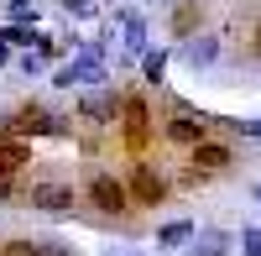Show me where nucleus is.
<instances>
[{"instance_id": "f257e3e1", "label": "nucleus", "mask_w": 261, "mask_h": 256, "mask_svg": "<svg viewBox=\"0 0 261 256\" xmlns=\"http://www.w3.org/2000/svg\"><path fill=\"white\" fill-rule=\"evenodd\" d=\"M21 199L32 209H42V215H63V209H73V183H63V178H27Z\"/></svg>"}, {"instance_id": "f03ea898", "label": "nucleus", "mask_w": 261, "mask_h": 256, "mask_svg": "<svg viewBox=\"0 0 261 256\" xmlns=\"http://www.w3.org/2000/svg\"><path fill=\"white\" fill-rule=\"evenodd\" d=\"M84 194H89V204L105 209V215H125V209H130V188H125L115 173H94Z\"/></svg>"}, {"instance_id": "7ed1b4c3", "label": "nucleus", "mask_w": 261, "mask_h": 256, "mask_svg": "<svg viewBox=\"0 0 261 256\" xmlns=\"http://www.w3.org/2000/svg\"><path fill=\"white\" fill-rule=\"evenodd\" d=\"M120 120H125V141H130V152H146V141H151V110H146L141 94L120 99Z\"/></svg>"}, {"instance_id": "20e7f679", "label": "nucleus", "mask_w": 261, "mask_h": 256, "mask_svg": "<svg viewBox=\"0 0 261 256\" xmlns=\"http://www.w3.org/2000/svg\"><path fill=\"white\" fill-rule=\"evenodd\" d=\"M94 79H105V68H99V47H84L79 58H68L63 68L53 73V84L58 89H73V84H94Z\"/></svg>"}, {"instance_id": "39448f33", "label": "nucleus", "mask_w": 261, "mask_h": 256, "mask_svg": "<svg viewBox=\"0 0 261 256\" xmlns=\"http://www.w3.org/2000/svg\"><path fill=\"white\" fill-rule=\"evenodd\" d=\"M115 115H120V99H115L110 89H89V94L79 99V120H84V125H94V131L115 125Z\"/></svg>"}, {"instance_id": "423d86ee", "label": "nucleus", "mask_w": 261, "mask_h": 256, "mask_svg": "<svg viewBox=\"0 0 261 256\" xmlns=\"http://www.w3.org/2000/svg\"><path fill=\"white\" fill-rule=\"evenodd\" d=\"M21 136H63V120L47 110V105H21V110L11 115Z\"/></svg>"}, {"instance_id": "0eeeda50", "label": "nucleus", "mask_w": 261, "mask_h": 256, "mask_svg": "<svg viewBox=\"0 0 261 256\" xmlns=\"http://www.w3.org/2000/svg\"><path fill=\"white\" fill-rule=\"evenodd\" d=\"M204 131H209V120L193 115L188 105H178V110H172V120H167V141H178V146H199Z\"/></svg>"}, {"instance_id": "6e6552de", "label": "nucleus", "mask_w": 261, "mask_h": 256, "mask_svg": "<svg viewBox=\"0 0 261 256\" xmlns=\"http://www.w3.org/2000/svg\"><path fill=\"white\" fill-rule=\"evenodd\" d=\"M125 188H130V204H162V199H167V183L151 173L146 162L130 167V183H125Z\"/></svg>"}, {"instance_id": "1a4fd4ad", "label": "nucleus", "mask_w": 261, "mask_h": 256, "mask_svg": "<svg viewBox=\"0 0 261 256\" xmlns=\"http://www.w3.org/2000/svg\"><path fill=\"white\" fill-rule=\"evenodd\" d=\"M188 162H193V173H199V178H209V173H225L235 157H230V146H220V141H199Z\"/></svg>"}, {"instance_id": "9d476101", "label": "nucleus", "mask_w": 261, "mask_h": 256, "mask_svg": "<svg viewBox=\"0 0 261 256\" xmlns=\"http://www.w3.org/2000/svg\"><path fill=\"white\" fill-rule=\"evenodd\" d=\"M214 58H220V37H209V32H199L193 42H183V63H188L193 73H199V68H209Z\"/></svg>"}, {"instance_id": "9b49d317", "label": "nucleus", "mask_w": 261, "mask_h": 256, "mask_svg": "<svg viewBox=\"0 0 261 256\" xmlns=\"http://www.w3.org/2000/svg\"><path fill=\"white\" fill-rule=\"evenodd\" d=\"M199 21H204V6H199V0H178V11H172V32L188 37Z\"/></svg>"}, {"instance_id": "f8f14e48", "label": "nucleus", "mask_w": 261, "mask_h": 256, "mask_svg": "<svg viewBox=\"0 0 261 256\" xmlns=\"http://www.w3.org/2000/svg\"><path fill=\"white\" fill-rule=\"evenodd\" d=\"M0 173H11V178L27 173V146L21 141H0Z\"/></svg>"}, {"instance_id": "ddd939ff", "label": "nucleus", "mask_w": 261, "mask_h": 256, "mask_svg": "<svg viewBox=\"0 0 261 256\" xmlns=\"http://www.w3.org/2000/svg\"><path fill=\"white\" fill-rule=\"evenodd\" d=\"M188 236H193V225H188V220H172V225L157 230V246H183Z\"/></svg>"}, {"instance_id": "4468645a", "label": "nucleus", "mask_w": 261, "mask_h": 256, "mask_svg": "<svg viewBox=\"0 0 261 256\" xmlns=\"http://www.w3.org/2000/svg\"><path fill=\"white\" fill-rule=\"evenodd\" d=\"M141 73H146V84H162V73H167V53L157 47V53H141Z\"/></svg>"}, {"instance_id": "2eb2a0df", "label": "nucleus", "mask_w": 261, "mask_h": 256, "mask_svg": "<svg viewBox=\"0 0 261 256\" xmlns=\"http://www.w3.org/2000/svg\"><path fill=\"white\" fill-rule=\"evenodd\" d=\"M0 42H11V47H32V42H37V32L16 21V27H0Z\"/></svg>"}, {"instance_id": "dca6fc26", "label": "nucleus", "mask_w": 261, "mask_h": 256, "mask_svg": "<svg viewBox=\"0 0 261 256\" xmlns=\"http://www.w3.org/2000/svg\"><path fill=\"white\" fill-rule=\"evenodd\" d=\"M0 256H42V241H6Z\"/></svg>"}, {"instance_id": "f3484780", "label": "nucleus", "mask_w": 261, "mask_h": 256, "mask_svg": "<svg viewBox=\"0 0 261 256\" xmlns=\"http://www.w3.org/2000/svg\"><path fill=\"white\" fill-rule=\"evenodd\" d=\"M21 188H27V178H11V173H0V204L21 199Z\"/></svg>"}, {"instance_id": "a211bd4d", "label": "nucleus", "mask_w": 261, "mask_h": 256, "mask_svg": "<svg viewBox=\"0 0 261 256\" xmlns=\"http://www.w3.org/2000/svg\"><path fill=\"white\" fill-rule=\"evenodd\" d=\"M125 42H130V47H136V53H141V42H146V27H141L136 16H125Z\"/></svg>"}, {"instance_id": "6ab92c4d", "label": "nucleus", "mask_w": 261, "mask_h": 256, "mask_svg": "<svg viewBox=\"0 0 261 256\" xmlns=\"http://www.w3.org/2000/svg\"><path fill=\"white\" fill-rule=\"evenodd\" d=\"M241 251L246 256H261V230H241Z\"/></svg>"}, {"instance_id": "aec40b11", "label": "nucleus", "mask_w": 261, "mask_h": 256, "mask_svg": "<svg viewBox=\"0 0 261 256\" xmlns=\"http://www.w3.org/2000/svg\"><path fill=\"white\" fill-rule=\"evenodd\" d=\"M32 16H37L32 0H11V21H32Z\"/></svg>"}, {"instance_id": "412c9836", "label": "nucleus", "mask_w": 261, "mask_h": 256, "mask_svg": "<svg viewBox=\"0 0 261 256\" xmlns=\"http://www.w3.org/2000/svg\"><path fill=\"white\" fill-rule=\"evenodd\" d=\"M63 11H68V16H89L94 0H63Z\"/></svg>"}, {"instance_id": "4be33fe9", "label": "nucleus", "mask_w": 261, "mask_h": 256, "mask_svg": "<svg viewBox=\"0 0 261 256\" xmlns=\"http://www.w3.org/2000/svg\"><path fill=\"white\" fill-rule=\"evenodd\" d=\"M220 251H225V236H204V251L199 256H220Z\"/></svg>"}, {"instance_id": "5701e85b", "label": "nucleus", "mask_w": 261, "mask_h": 256, "mask_svg": "<svg viewBox=\"0 0 261 256\" xmlns=\"http://www.w3.org/2000/svg\"><path fill=\"white\" fill-rule=\"evenodd\" d=\"M6 58H11V42H0V63H6Z\"/></svg>"}, {"instance_id": "b1692460", "label": "nucleus", "mask_w": 261, "mask_h": 256, "mask_svg": "<svg viewBox=\"0 0 261 256\" xmlns=\"http://www.w3.org/2000/svg\"><path fill=\"white\" fill-rule=\"evenodd\" d=\"M256 58H261V27H256Z\"/></svg>"}, {"instance_id": "393cba45", "label": "nucleus", "mask_w": 261, "mask_h": 256, "mask_svg": "<svg viewBox=\"0 0 261 256\" xmlns=\"http://www.w3.org/2000/svg\"><path fill=\"white\" fill-rule=\"evenodd\" d=\"M256 204H261V183H256Z\"/></svg>"}]
</instances>
